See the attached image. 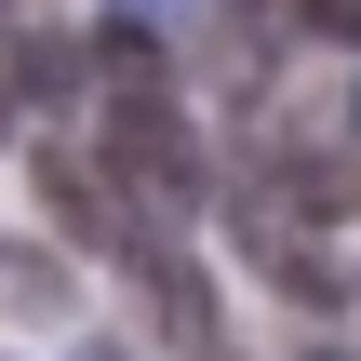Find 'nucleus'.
<instances>
[{
  "instance_id": "f257e3e1",
  "label": "nucleus",
  "mask_w": 361,
  "mask_h": 361,
  "mask_svg": "<svg viewBox=\"0 0 361 361\" xmlns=\"http://www.w3.org/2000/svg\"><path fill=\"white\" fill-rule=\"evenodd\" d=\"M40 201H54V228H80V241H94V255H121V268L188 255V241H174V228H161V214H147V201H134L94 147H40Z\"/></svg>"
},
{
  "instance_id": "f03ea898",
  "label": "nucleus",
  "mask_w": 361,
  "mask_h": 361,
  "mask_svg": "<svg viewBox=\"0 0 361 361\" xmlns=\"http://www.w3.org/2000/svg\"><path fill=\"white\" fill-rule=\"evenodd\" d=\"M268 214H361V161L322 147V134H268Z\"/></svg>"
},
{
  "instance_id": "7ed1b4c3",
  "label": "nucleus",
  "mask_w": 361,
  "mask_h": 361,
  "mask_svg": "<svg viewBox=\"0 0 361 361\" xmlns=\"http://www.w3.org/2000/svg\"><path fill=\"white\" fill-rule=\"evenodd\" d=\"M241 241L268 255V281H281V295H295L308 322H322V308H348V268H335V255H322V241H308L295 214H268V201H241Z\"/></svg>"
},
{
  "instance_id": "20e7f679",
  "label": "nucleus",
  "mask_w": 361,
  "mask_h": 361,
  "mask_svg": "<svg viewBox=\"0 0 361 361\" xmlns=\"http://www.w3.org/2000/svg\"><path fill=\"white\" fill-rule=\"evenodd\" d=\"M80 308V281H67V255L54 241H0V322H27V335H54Z\"/></svg>"
},
{
  "instance_id": "39448f33",
  "label": "nucleus",
  "mask_w": 361,
  "mask_h": 361,
  "mask_svg": "<svg viewBox=\"0 0 361 361\" xmlns=\"http://www.w3.org/2000/svg\"><path fill=\"white\" fill-rule=\"evenodd\" d=\"M134 281L161 295V335H174V348H214V281H201L188 255H161V268H134Z\"/></svg>"
},
{
  "instance_id": "423d86ee",
  "label": "nucleus",
  "mask_w": 361,
  "mask_h": 361,
  "mask_svg": "<svg viewBox=\"0 0 361 361\" xmlns=\"http://www.w3.org/2000/svg\"><path fill=\"white\" fill-rule=\"evenodd\" d=\"M268 13H281L295 40H348V54H361V0H268Z\"/></svg>"
},
{
  "instance_id": "0eeeda50",
  "label": "nucleus",
  "mask_w": 361,
  "mask_h": 361,
  "mask_svg": "<svg viewBox=\"0 0 361 361\" xmlns=\"http://www.w3.org/2000/svg\"><path fill=\"white\" fill-rule=\"evenodd\" d=\"M0 147H13V94H0Z\"/></svg>"
}]
</instances>
